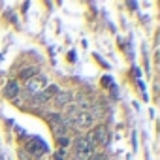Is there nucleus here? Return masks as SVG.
<instances>
[{"label":"nucleus","instance_id":"f03ea898","mask_svg":"<svg viewBox=\"0 0 160 160\" xmlns=\"http://www.w3.org/2000/svg\"><path fill=\"white\" fill-rule=\"evenodd\" d=\"M92 156V147L89 145V141L85 138H79L75 141V158L77 160H89Z\"/></svg>","mask_w":160,"mask_h":160},{"label":"nucleus","instance_id":"39448f33","mask_svg":"<svg viewBox=\"0 0 160 160\" xmlns=\"http://www.w3.org/2000/svg\"><path fill=\"white\" fill-rule=\"evenodd\" d=\"M92 122H94V119H92V115L89 113V111H81V113H79L75 119H73V122L72 124H75L77 128H91L92 126Z\"/></svg>","mask_w":160,"mask_h":160},{"label":"nucleus","instance_id":"6e6552de","mask_svg":"<svg viewBox=\"0 0 160 160\" xmlns=\"http://www.w3.org/2000/svg\"><path fill=\"white\" fill-rule=\"evenodd\" d=\"M17 94H19V85H17V81H10V83L6 85V96L15 98Z\"/></svg>","mask_w":160,"mask_h":160},{"label":"nucleus","instance_id":"0eeeda50","mask_svg":"<svg viewBox=\"0 0 160 160\" xmlns=\"http://www.w3.org/2000/svg\"><path fill=\"white\" fill-rule=\"evenodd\" d=\"M72 92L70 91H58L57 92V96H55V102H57V106H66L70 100H72Z\"/></svg>","mask_w":160,"mask_h":160},{"label":"nucleus","instance_id":"9d476101","mask_svg":"<svg viewBox=\"0 0 160 160\" xmlns=\"http://www.w3.org/2000/svg\"><path fill=\"white\" fill-rule=\"evenodd\" d=\"M60 145L66 147V145H68V139H66V138H60Z\"/></svg>","mask_w":160,"mask_h":160},{"label":"nucleus","instance_id":"20e7f679","mask_svg":"<svg viewBox=\"0 0 160 160\" xmlns=\"http://www.w3.org/2000/svg\"><path fill=\"white\" fill-rule=\"evenodd\" d=\"M57 92H58V87L57 85H47L42 92H38L36 96H34V104L38 106V104H45V102H49L53 96H57Z\"/></svg>","mask_w":160,"mask_h":160},{"label":"nucleus","instance_id":"423d86ee","mask_svg":"<svg viewBox=\"0 0 160 160\" xmlns=\"http://www.w3.org/2000/svg\"><path fill=\"white\" fill-rule=\"evenodd\" d=\"M28 151H30L34 156H40V154L47 152V145H45L40 138H32L30 143H28Z\"/></svg>","mask_w":160,"mask_h":160},{"label":"nucleus","instance_id":"9b49d317","mask_svg":"<svg viewBox=\"0 0 160 160\" xmlns=\"http://www.w3.org/2000/svg\"><path fill=\"white\" fill-rule=\"evenodd\" d=\"M94 160H106V156H104V154H96Z\"/></svg>","mask_w":160,"mask_h":160},{"label":"nucleus","instance_id":"7ed1b4c3","mask_svg":"<svg viewBox=\"0 0 160 160\" xmlns=\"http://www.w3.org/2000/svg\"><path fill=\"white\" fill-rule=\"evenodd\" d=\"M45 87H47V79H45V75H36V77L28 79V83H27V91H28L30 94L42 92Z\"/></svg>","mask_w":160,"mask_h":160},{"label":"nucleus","instance_id":"f257e3e1","mask_svg":"<svg viewBox=\"0 0 160 160\" xmlns=\"http://www.w3.org/2000/svg\"><path fill=\"white\" fill-rule=\"evenodd\" d=\"M85 139L89 141V145H91V147H92V145H108L109 136H108L106 126H96L92 132H89V136H87Z\"/></svg>","mask_w":160,"mask_h":160},{"label":"nucleus","instance_id":"1a4fd4ad","mask_svg":"<svg viewBox=\"0 0 160 160\" xmlns=\"http://www.w3.org/2000/svg\"><path fill=\"white\" fill-rule=\"evenodd\" d=\"M36 75H38V68H36V66H28V68L21 70V77H23V79H32V77H36Z\"/></svg>","mask_w":160,"mask_h":160}]
</instances>
